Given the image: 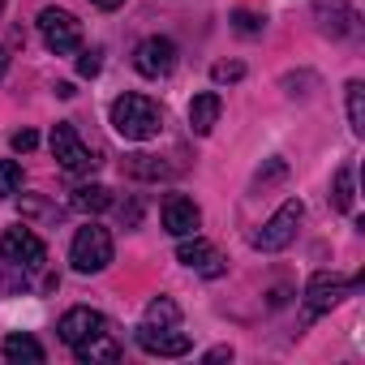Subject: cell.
<instances>
[{"label": "cell", "mask_w": 365, "mask_h": 365, "mask_svg": "<svg viewBox=\"0 0 365 365\" xmlns=\"http://www.w3.org/2000/svg\"><path fill=\"white\" fill-rule=\"evenodd\" d=\"M0 9H5V0H0Z\"/></svg>", "instance_id": "29"}, {"label": "cell", "mask_w": 365, "mask_h": 365, "mask_svg": "<svg viewBox=\"0 0 365 365\" xmlns=\"http://www.w3.org/2000/svg\"><path fill=\"white\" fill-rule=\"evenodd\" d=\"M331 207L335 211H352V168H339L335 172V180H331Z\"/></svg>", "instance_id": "19"}, {"label": "cell", "mask_w": 365, "mask_h": 365, "mask_svg": "<svg viewBox=\"0 0 365 365\" xmlns=\"http://www.w3.org/2000/svg\"><path fill=\"white\" fill-rule=\"evenodd\" d=\"M232 26H237L241 35H258V31L267 26V18H258V14H250V9H237V14H232Z\"/></svg>", "instance_id": "23"}, {"label": "cell", "mask_w": 365, "mask_h": 365, "mask_svg": "<svg viewBox=\"0 0 365 365\" xmlns=\"http://www.w3.org/2000/svg\"><path fill=\"white\" fill-rule=\"evenodd\" d=\"M220 112H224V99H220L215 91L194 95V103H190V129H194V133H211L215 120H220Z\"/></svg>", "instance_id": "14"}, {"label": "cell", "mask_w": 365, "mask_h": 365, "mask_svg": "<svg viewBox=\"0 0 365 365\" xmlns=\"http://www.w3.org/2000/svg\"><path fill=\"white\" fill-rule=\"evenodd\" d=\"M356 284H361V275L344 279V275H327V271H318V275L305 284V309H309V314H327V309H335Z\"/></svg>", "instance_id": "6"}, {"label": "cell", "mask_w": 365, "mask_h": 365, "mask_svg": "<svg viewBox=\"0 0 365 365\" xmlns=\"http://www.w3.org/2000/svg\"><path fill=\"white\" fill-rule=\"evenodd\" d=\"M69 207L82 211V215H99V211L112 207V190L108 185H78L73 198H69Z\"/></svg>", "instance_id": "16"}, {"label": "cell", "mask_w": 365, "mask_h": 365, "mask_svg": "<svg viewBox=\"0 0 365 365\" xmlns=\"http://www.w3.org/2000/svg\"><path fill=\"white\" fill-rule=\"evenodd\" d=\"M9 146H14L18 155H22V150H35V146H39V133H35V129H18V133L9 138Z\"/></svg>", "instance_id": "26"}, {"label": "cell", "mask_w": 365, "mask_h": 365, "mask_svg": "<svg viewBox=\"0 0 365 365\" xmlns=\"http://www.w3.org/2000/svg\"><path fill=\"white\" fill-rule=\"evenodd\" d=\"M52 155L61 159L65 172H91V168H95V155L86 150V142L78 138L73 125H56V129H52Z\"/></svg>", "instance_id": "10"}, {"label": "cell", "mask_w": 365, "mask_h": 365, "mask_svg": "<svg viewBox=\"0 0 365 365\" xmlns=\"http://www.w3.org/2000/svg\"><path fill=\"white\" fill-rule=\"evenodd\" d=\"M133 339H138V348L150 352V356H185V352L194 348V339H190L185 331H176V327H155V322H142V327L133 331Z\"/></svg>", "instance_id": "7"}, {"label": "cell", "mask_w": 365, "mask_h": 365, "mask_svg": "<svg viewBox=\"0 0 365 365\" xmlns=\"http://www.w3.org/2000/svg\"><path fill=\"white\" fill-rule=\"evenodd\" d=\"M314 18H318L322 35H331V39H352L361 31V14L348 0H314Z\"/></svg>", "instance_id": "9"}, {"label": "cell", "mask_w": 365, "mask_h": 365, "mask_svg": "<svg viewBox=\"0 0 365 365\" xmlns=\"http://www.w3.org/2000/svg\"><path fill=\"white\" fill-rule=\"evenodd\" d=\"M99 56H103L99 48H91V52H82V61H78V73H82V78H95V73L103 69V61H99Z\"/></svg>", "instance_id": "25"}, {"label": "cell", "mask_w": 365, "mask_h": 365, "mask_svg": "<svg viewBox=\"0 0 365 365\" xmlns=\"http://www.w3.org/2000/svg\"><path fill=\"white\" fill-rule=\"evenodd\" d=\"M103 327H108V318H103L99 309H86V305H78V309H69V314L61 318V327H56V331H61V339H65L69 348H78L82 339L99 335Z\"/></svg>", "instance_id": "11"}, {"label": "cell", "mask_w": 365, "mask_h": 365, "mask_svg": "<svg viewBox=\"0 0 365 365\" xmlns=\"http://www.w3.org/2000/svg\"><path fill=\"white\" fill-rule=\"evenodd\" d=\"M0 352H5V361H14V365H43L48 361V352H43V344L35 335H9L0 344Z\"/></svg>", "instance_id": "15"}, {"label": "cell", "mask_w": 365, "mask_h": 365, "mask_svg": "<svg viewBox=\"0 0 365 365\" xmlns=\"http://www.w3.org/2000/svg\"><path fill=\"white\" fill-rule=\"evenodd\" d=\"M39 35H43L48 52H56V56H69V52L82 48V22L69 9H43L39 14Z\"/></svg>", "instance_id": "4"}, {"label": "cell", "mask_w": 365, "mask_h": 365, "mask_svg": "<svg viewBox=\"0 0 365 365\" xmlns=\"http://www.w3.org/2000/svg\"><path fill=\"white\" fill-rule=\"evenodd\" d=\"M73 352H78V361H108V365H112V361H120V348H116V344L108 339V327H103L99 335L82 339V344H78Z\"/></svg>", "instance_id": "17"}, {"label": "cell", "mask_w": 365, "mask_h": 365, "mask_svg": "<svg viewBox=\"0 0 365 365\" xmlns=\"http://www.w3.org/2000/svg\"><path fill=\"white\" fill-rule=\"evenodd\" d=\"M146 322H155V327H176V322H180L176 301H172V297H155V301L146 305Z\"/></svg>", "instance_id": "21"}, {"label": "cell", "mask_w": 365, "mask_h": 365, "mask_svg": "<svg viewBox=\"0 0 365 365\" xmlns=\"http://www.w3.org/2000/svg\"><path fill=\"white\" fill-rule=\"evenodd\" d=\"M0 258H5L14 271H39L48 262V245L31 228H9L5 241H0Z\"/></svg>", "instance_id": "5"}, {"label": "cell", "mask_w": 365, "mask_h": 365, "mask_svg": "<svg viewBox=\"0 0 365 365\" xmlns=\"http://www.w3.org/2000/svg\"><path fill=\"white\" fill-rule=\"evenodd\" d=\"M305 220V207H301V198H288L254 237H250V245L258 250V254H279V250H288L292 245V237H297V224Z\"/></svg>", "instance_id": "2"}, {"label": "cell", "mask_w": 365, "mask_h": 365, "mask_svg": "<svg viewBox=\"0 0 365 365\" xmlns=\"http://www.w3.org/2000/svg\"><path fill=\"white\" fill-rule=\"evenodd\" d=\"M211 78H215V82H241V78H245V65H237V61H232V65L220 61V65L211 69Z\"/></svg>", "instance_id": "24"}, {"label": "cell", "mask_w": 365, "mask_h": 365, "mask_svg": "<svg viewBox=\"0 0 365 365\" xmlns=\"http://www.w3.org/2000/svg\"><path fill=\"white\" fill-rule=\"evenodd\" d=\"M22 190V163L18 159H0V198H14Z\"/></svg>", "instance_id": "22"}, {"label": "cell", "mask_w": 365, "mask_h": 365, "mask_svg": "<svg viewBox=\"0 0 365 365\" xmlns=\"http://www.w3.org/2000/svg\"><path fill=\"white\" fill-rule=\"evenodd\" d=\"M125 172H129V176H142V180H163V176H172V168L159 163L155 155H129V159H125Z\"/></svg>", "instance_id": "18"}, {"label": "cell", "mask_w": 365, "mask_h": 365, "mask_svg": "<svg viewBox=\"0 0 365 365\" xmlns=\"http://www.w3.org/2000/svg\"><path fill=\"white\" fill-rule=\"evenodd\" d=\"M133 65H138L142 78H168V73L176 69V43H172L168 35H150V39L138 43Z\"/></svg>", "instance_id": "8"}, {"label": "cell", "mask_w": 365, "mask_h": 365, "mask_svg": "<svg viewBox=\"0 0 365 365\" xmlns=\"http://www.w3.org/2000/svg\"><path fill=\"white\" fill-rule=\"evenodd\" d=\"M198 224H202V211H198V202H194V198L172 194V198L163 202V228H168L172 237H194V232H198Z\"/></svg>", "instance_id": "12"}, {"label": "cell", "mask_w": 365, "mask_h": 365, "mask_svg": "<svg viewBox=\"0 0 365 365\" xmlns=\"http://www.w3.org/2000/svg\"><path fill=\"white\" fill-rule=\"evenodd\" d=\"M9 73V48H0V78Z\"/></svg>", "instance_id": "27"}, {"label": "cell", "mask_w": 365, "mask_h": 365, "mask_svg": "<svg viewBox=\"0 0 365 365\" xmlns=\"http://www.w3.org/2000/svg\"><path fill=\"white\" fill-rule=\"evenodd\" d=\"M176 262H185L190 271H202V275H220V271H224V267H220L224 258H220V254H215V245H211V241H202L198 232H194V241H190V237H180Z\"/></svg>", "instance_id": "13"}, {"label": "cell", "mask_w": 365, "mask_h": 365, "mask_svg": "<svg viewBox=\"0 0 365 365\" xmlns=\"http://www.w3.org/2000/svg\"><path fill=\"white\" fill-rule=\"evenodd\" d=\"M95 5H99V9H108V14H112V9H120V5H125V0H95Z\"/></svg>", "instance_id": "28"}, {"label": "cell", "mask_w": 365, "mask_h": 365, "mask_svg": "<svg viewBox=\"0 0 365 365\" xmlns=\"http://www.w3.org/2000/svg\"><path fill=\"white\" fill-rule=\"evenodd\" d=\"M69 262H73V271H82V275H99V271L112 262V232L99 228V224L78 228V237H73V245H69Z\"/></svg>", "instance_id": "3"}, {"label": "cell", "mask_w": 365, "mask_h": 365, "mask_svg": "<svg viewBox=\"0 0 365 365\" xmlns=\"http://www.w3.org/2000/svg\"><path fill=\"white\" fill-rule=\"evenodd\" d=\"M112 129L125 138V142H146L163 129V112L155 99L146 95H120L112 103Z\"/></svg>", "instance_id": "1"}, {"label": "cell", "mask_w": 365, "mask_h": 365, "mask_svg": "<svg viewBox=\"0 0 365 365\" xmlns=\"http://www.w3.org/2000/svg\"><path fill=\"white\" fill-rule=\"evenodd\" d=\"M344 91H348V125H352V133H365V86L348 82Z\"/></svg>", "instance_id": "20"}]
</instances>
